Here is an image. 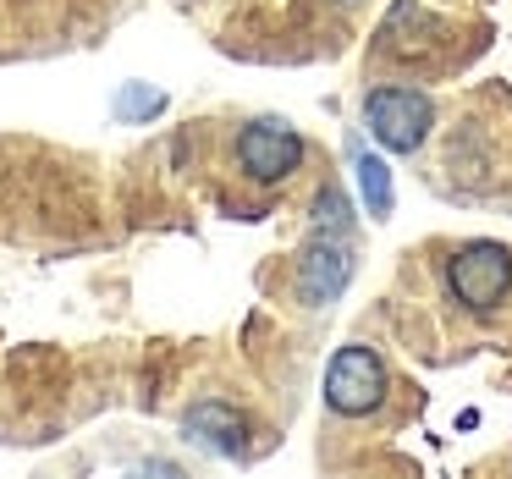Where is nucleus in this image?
I'll list each match as a JSON object with an SVG mask.
<instances>
[{
    "mask_svg": "<svg viewBox=\"0 0 512 479\" xmlns=\"http://www.w3.org/2000/svg\"><path fill=\"white\" fill-rule=\"evenodd\" d=\"M353 210H347V193L342 188H320L314 199V237L303 243V259H298V298L309 309L331 303L336 292L347 287L353 276Z\"/></svg>",
    "mask_w": 512,
    "mask_h": 479,
    "instance_id": "1",
    "label": "nucleus"
},
{
    "mask_svg": "<svg viewBox=\"0 0 512 479\" xmlns=\"http://www.w3.org/2000/svg\"><path fill=\"white\" fill-rule=\"evenodd\" d=\"M446 287L463 309L474 314H490L507 303L512 292V254L501 243H468L446 259Z\"/></svg>",
    "mask_w": 512,
    "mask_h": 479,
    "instance_id": "2",
    "label": "nucleus"
},
{
    "mask_svg": "<svg viewBox=\"0 0 512 479\" xmlns=\"http://www.w3.org/2000/svg\"><path fill=\"white\" fill-rule=\"evenodd\" d=\"M430 122H435V111L419 89H369L364 94V127L391 155H413L430 138Z\"/></svg>",
    "mask_w": 512,
    "mask_h": 479,
    "instance_id": "3",
    "label": "nucleus"
},
{
    "mask_svg": "<svg viewBox=\"0 0 512 479\" xmlns=\"http://www.w3.org/2000/svg\"><path fill=\"white\" fill-rule=\"evenodd\" d=\"M380 397H386V364H380L375 347H342L325 369V402L347 419L358 413H375Z\"/></svg>",
    "mask_w": 512,
    "mask_h": 479,
    "instance_id": "4",
    "label": "nucleus"
},
{
    "mask_svg": "<svg viewBox=\"0 0 512 479\" xmlns=\"http://www.w3.org/2000/svg\"><path fill=\"white\" fill-rule=\"evenodd\" d=\"M237 166H243V177L254 182H287L292 171L303 166V138L292 133L287 122H270V116H259V122H248L243 133H237Z\"/></svg>",
    "mask_w": 512,
    "mask_h": 479,
    "instance_id": "5",
    "label": "nucleus"
},
{
    "mask_svg": "<svg viewBox=\"0 0 512 479\" xmlns=\"http://www.w3.org/2000/svg\"><path fill=\"white\" fill-rule=\"evenodd\" d=\"M182 435H188L193 446H204V452H215V457H237L248 446V419L232 402H199V408H188V419H182Z\"/></svg>",
    "mask_w": 512,
    "mask_h": 479,
    "instance_id": "6",
    "label": "nucleus"
},
{
    "mask_svg": "<svg viewBox=\"0 0 512 479\" xmlns=\"http://www.w3.org/2000/svg\"><path fill=\"white\" fill-rule=\"evenodd\" d=\"M358 188H364L369 215H380V221H386L397 199H391V171H386V160H380V155H358Z\"/></svg>",
    "mask_w": 512,
    "mask_h": 479,
    "instance_id": "7",
    "label": "nucleus"
},
{
    "mask_svg": "<svg viewBox=\"0 0 512 479\" xmlns=\"http://www.w3.org/2000/svg\"><path fill=\"white\" fill-rule=\"evenodd\" d=\"M160 105H166V94H155V89H122V100H116V116H127V122H144V116H155Z\"/></svg>",
    "mask_w": 512,
    "mask_h": 479,
    "instance_id": "8",
    "label": "nucleus"
}]
</instances>
